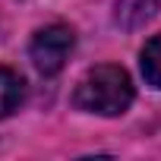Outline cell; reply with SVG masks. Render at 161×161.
<instances>
[{"mask_svg":"<svg viewBox=\"0 0 161 161\" xmlns=\"http://www.w3.org/2000/svg\"><path fill=\"white\" fill-rule=\"evenodd\" d=\"M158 10H161V0H117L114 19L120 29H139L152 16H158Z\"/></svg>","mask_w":161,"mask_h":161,"instance_id":"3957f363","label":"cell"},{"mask_svg":"<svg viewBox=\"0 0 161 161\" xmlns=\"http://www.w3.org/2000/svg\"><path fill=\"white\" fill-rule=\"evenodd\" d=\"M73 44H76L73 29H66V25H47V29H41L32 38V47H29L35 69L41 76L60 73L63 63H66V57H69V51H73Z\"/></svg>","mask_w":161,"mask_h":161,"instance_id":"7a4b0ae2","label":"cell"},{"mask_svg":"<svg viewBox=\"0 0 161 161\" xmlns=\"http://www.w3.org/2000/svg\"><path fill=\"white\" fill-rule=\"evenodd\" d=\"M142 73L148 79V86L161 89V35H155L142 47Z\"/></svg>","mask_w":161,"mask_h":161,"instance_id":"5b68a950","label":"cell"},{"mask_svg":"<svg viewBox=\"0 0 161 161\" xmlns=\"http://www.w3.org/2000/svg\"><path fill=\"white\" fill-rule=\"evenodd\" d=\"M133 104V82L123 66H95L86 73V79L76 89V108L101 114V117H117Z\"/></svg>","mask_w":161,"mask_h":161,"instance_id":"6da1fadb","label":"cell"},{"mask_svg":"<svg viewBox=\"0 0 161 161\" xmlns=\"http://www.w3.org/2000/svg\"><path fill=\"white\" fill-rule=\"evenodd\" d=\"M22 92H25L22 76L16 69H10V66H0V117H7L19 108Z\"/></svg>","mask_w":161,"mask_h":161,"instance_id":"277c9868","label":"cell"}]
</instances>
